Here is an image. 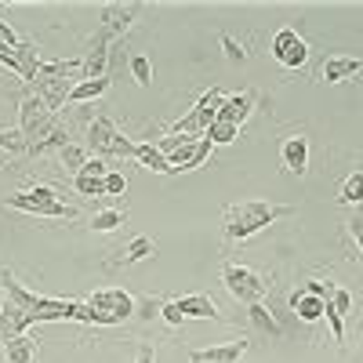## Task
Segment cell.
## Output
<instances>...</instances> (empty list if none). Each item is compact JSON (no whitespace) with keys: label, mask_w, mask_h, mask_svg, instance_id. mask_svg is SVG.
Here are the masks:
<instances>
[{"label":"cell","mask_w":363,"mask_h":363,"mask_svg":"<svg viewBox=\"0 0 363 363\" xmlns=\"http://www.w3.org/2000/svg\"><path fill=\"white\" fill-rule=\"evenodd\" d=\"M352 306V294L345 287H335L327 294V306H323V320L330 323V335H335V342H345V313Z\"/></svg>","instance_id":"cell-13"},{"label":"cell","mask_w":363,"mask_h":363,"mask_svg":"<svg viewBox=\"0 0 363 363\" xmlns=\"http://www.w3.org/2000/svg\"><path fill=\"white\" fill-rule=\"evenodd\" d=\"M18 131L26 135L29 145H37V142H44L48 135L58 131V120H55V113L37 95H26L18 102Z\"/></svg>","instance_id":"cell-8"},{"label":"cell","mask_w":363,"mask_h":363,"mask_svg":"<svg viewBox=\"0 0 363 363\" xmlns=\"http://www.w3.org/2000/svg\"><path fill=\"white\" fill-rule=\"evenodd\" d=\"M338 203L352 207V203H363V164L342 182V189H338Z\"/></svg>","instance_id":"cell-26"},{"label":"cell","mask_w":363,"mask_h":363,"mask_svg":"<svg viewBox=\"0 0 363 363\" xmlns=\"http://www.w3.org/2000/svg\"><path fill=\"white\" fill-rule=\"evenodd\" d=\"M124 189H128V178L120 174V171H109L106 174V196H120Z\"/></svg>","instance_id":"cell-32"},{"label":"cell","mask_w":363,"mask_h":363,"mask_svg":"<svg viewBox=\"0 0 363 363\" xmlns=\"http://www.w3.org/2000/svg\"><path fill=\"white\" fill-rule=\"evenodd\" d=\"M0 149L4 153H15V157H29V142L18 128H0Z\"/></svg>","instance_id":"cell-27"},{"label":"cell","mask_w":363,"mask_h":363,"mask_svg":"<svg viewBox=\"0 0 363 363\" xmlns=\"http://www.w3.org/2000/svg\"><path fill=\"white\" fill-rule=\"evenodd\" d=\"M4 306H8V301H4V287H0V313H4Z\"/></svg>","instance_id":"cell-37"},{"label":"cell","mask_w":363,"mask_h":363,"mask_svg":"<svg viewBox=\"0 0 363 363\" xmlns=\"http://www.w3.org/2000/svg\"><path fill=\"white\" fill-rule=\"evenodd\" d=\"M349 233H352V240L359 244V251H363V211H356L352 215V222H349Z\"/></svg>","instance_id":"cell-36"},{"label":"cell","mask_w":363,"mask_h":363,"mask_svg":"<svg viewBox=\"0 0 363 363\" xmlns=\"http://www.w3.org/2000/svg\"><path fill=\"white\" fill-rule=\"evenodd\" d=\"M323 306H327V301L316 298V294H309L306 287H298V291L291 294V309H294V316H298L301 323H316V320H323Z\"/></svg>","instance_id":"cell-19"},{"label":"cell","mask_w":363,"mask_h":363,"mask_svg":"<svg viewBox=\"0 0 363 363\" xmlns=\"http://www.w3.org/2000/svg\"><path fill=\"white\" fill-rule=\"evenodd\" d=\"M29 327H33V316H29L26 309H18L15 301H8L4 313H0V342H8V338H22Z\"/></svg>","instance_id":"cell-17"},{"label":"cell","mask_w":363,"mask_h":363,"mask_svg":"<svg viewBox=\"0 0 363 363\" xmlns=\"http://www.w3.org/2000/svg\"><path fill=\"white\" fill-rule=\"evenodd\" d=\"M157 255V240L153 236H135L124 251H116V258H109V269H120V265H135V262H145Z\"/></svg>","instance_id":"cell-18"},{"label":"cell","mask_w":363,"mask_h":363,"mask_svg":"<svg viewBox=\"0 0 363 363\" xmlns=\"http://www.w3.org/2000/svg\"><path fill=\"white\" fill-rule=\"evenodd\" d=\"M131 77H135L138 87H149V84H153V62H149L145 55H135L131 58Z\"/></svg>","instance_id":"cell-31"},{"label":"cell","mask_w":363,"mask_h":363,"mask_svg":"<svg viewBox=\"0 0 363 363\" xmlns=\"http://www.w3.org/2000/svg\"><path fill=\"white\" fill-rule=\"evenodd\" d=\"M58 160H62V164H66V167L77 174V171H80V167H84L91 157H87V149H84V145H73V142H69V145L62 149V153H58Z\"/></svg>","instance_id":"cell-30"},{"label":"cell","mask_w":363,"mask_h":363,"mask_svg":"<svg viewBox=\"0 0 363 363\" xmlns=\"http://www.w3.org/2000/svg\"><path fill=\"white\" fill-rule=\"evenodd\" d=\"M87 145H91V153H95L99 160H106V157L135 160V153H138V142H131L109 116H95L87 124Z\"/></svg>","instance_id":"cell-3"},{"label":"cell","mask_w":363,"mask_h":363,"mask_svg":"<svg viewBox=\"0 0 363 363\" xmlns=\"http://www.w3.org/2000/svg\"><path fill=\"white\" fill-rule=\"evenodd\" d=\"M87 306L95 309V323L99 327H116V323H124L128 316H135L138 301L124 287H102V291H95L87 298Z\"/></svg>","instance_id":"cell-7"},{"label":"cell","mask_w":363,"mask_h":363,"mask_svg":"<svg viewBox=\"0 0 363 363\" xmlns=\"http://www.w3.org/2000/svg\"><path fill=\"white\" fill-rule=\"evenodd\" d=\"M207 138L215 142V145H229V142H236V138H240V128H236V124H229V120H215V124L207 128Z\"/></svg>","instance_id":"cell-29"},{"label":"cell","mask_w":363,"mask_h":363,"mask_svg":"<svg viewBox=\"0 0 363 363\" xmlns=\"http://www.w3.org/2000/svg\"><path fill=\"white\" fill-rule=\"evenodd\" d=\"M0 44H8V48H18V44H22V40L15 37L11 22H4V18H0Z\"/></svg>","instance_id":"cell-35"},{"label":"cell","mask_w":363,"mask_h":363,"mask_svg":"<svg viewBox=\"0 0 363 363\" xmlns=\"http://www.w3.org/2000/svg\"><path fill=\"white\" fill-rule=\"evenodd\" d=\"M174 309L182 313V320H222L218 306L211 294H186V298H174Z\"/></svg>","instance_id":"cell-15"},{"label":"cell","mask_w":363,"mask_h":363,"mask_svg":"<svg viewBox=\"0 0 363 363\" xmlns=\"http://www.w3.org/2000/svg\"><path fill=\"white\" fill-rule=\"evenodd\" d=\"M4 207H11V211H26V215H37V218H77V207L62 203L51 186L18 189V193H11V196L4 200Z\"/></svg>","instance_id":"cell-4"},{"label":"cell","mask_w":363,"mask_h":363,"mask_svg":"<svg viewBox=\"0 0 363 363\" xmlns=\"http://www.w3.org/2000/svg\"><path fill=\"white\" fill-rule=\"evenodd\" d=\"M128 222V211H120V207H106V211H95L91 215V229L95 233H113Z\"/></svg>","instance_id":"cell-25"},{"label":"cell","mask_w":363,"mask_h":363,"mask_svg":"<svg viewBox=\"0 0 363 363\" xmlns=\"http://www.w3.org/2000/svg\"><path fill=\"white\" fill-rule=\"evenodd\" d=\"M247 316H251V323L262 330V335H272V338H280V335H284V327L277 323V316L269 313L265 301H255V306H247Z\"/></svg>","instance_id":"cell-24"},{"label":"cell","mask_w":363,"mask_h":363,"mask_svg":"<svg viewBox=\"0 0 363 363\" xmlns=\"http://www.w3.org/2000/svg\"><path fill=\"white\" fill-rule=\"evenodd\" d=\"M222 48H225V58H229V62H244V58H247L244 44H236L233 37H222Z\"/></svg>","instance_id":"cell-33"},{"label":"cell","mask_w":363,"mask_h":363,"mask_svg":"<svg viewBox=\"0 0 363 363\" xmlns=\"http://www.w3.org/2000/svg\"><path fill=\"white\" fill-rule=\"evenodd\" d=\"M222 284L236 301H244V306H255V301H262L269 294V280L262 272H255L251 265H240V262L222 265Z\"/></svg>","instance_id":"cell-6"},{"label":"cell","mask_w":363,"mask_h":363,"mask_svg":"<svg viewBox=\"0 0 363 363\" xmlns=\"http://www.w3.org/2000/svg\"><path fill=\"white\" fill-rule=\"evenodd\" d=\"M359 69H363V58H342V55H335V58H327L323 62V80L327 84H342V80H352V77H359Z\"/></svg>","instance_id":"cell-20"},{"label":"cell","mask_w":363,"mask_h":363,"mask_svg":"<svg viewBox=\"0 0 363 363\" xmlns=\"http://www.w3.org/2000/svg\"><path fill=\"white\" fill-rule=\"evenodd\" d=\"M272 58H277L284 69H301L309 62L306 37H298V29H280V33H272Z\"/></svg>","instance_id":"cell-10"},{"label":"cell","mask_w":363,"mask_h":363,"mask_svg":"<svg viewBox=\"0 0 363 363\" xmlns=\"http://www.w3.org/2000/svg\"><path fill=\"white\" fill-rule=\"evenodd\" d=\"M109 77H99V80H80L73 91H69V106H80V102H91V99H102L109 91Z\"/></svg>","instance_id":"cell-23"},{"label":"cell","mask_w":363,"mask_h":363,"mask_svg":"<svg viewBox=\"0 0 363 363\" xmlns=\"http://www.w3.org/2000/svg\"><path fill=\"white\" fill-rule=\"evenodd\" d=\"M222 102H225V95L218 87H211V91H203V95L196 99V106L186 113V116H178L174 124H171V131L167 135H207V128L218 120V113H222Z\"/></svg>","instance_id":"cell-5"},{"label":"cell","mask_w":363,"mask_h":363,"mask_svg":"<svg viewBox=\"0 0 363 363\" xmlns=\"http://www.w3.org/2000/svg\"><path fill=\"white\" fill-rule=\"evenodd\" d=\"M251 113H255V91H236V95H225L218 120H229V124L244 128Z\"/></svg>","instance_id":"cell-16"},{"label":"cell","mask_w":363,"mask_h":363,"mask_svg":"<svg viewBox=\"0 0 363 363\" xmlns=\"http://www.w3.org/2000/svg\"><path fill=\"white\" fill-rule=\"evenodd\" d=\"M294 215L291 203H269V200H240L233 207H225V222H222V233L229 244H240V240H251L258 236L262 229H269L272 222H280Z\"/></svg>","instance_id":"cell-1"},{"label":"cell","mask_w":363,"mask_h":363,"mask_svg":"<svg viewBox=\"0 0 363 363\" xmlns=\"http://www.w3.org/2000/svg\"><path fill=\"white\" fill-rule=\"evenodd\" d=\"M211 149H215V142H211L207 135H182V142L167 153V160H171V167H174V174L178 171H196L207 157H211Z\"/></svg>","instance_id":"cell-9"},{"label":"cell","mask_w":363,"mask_h":363,"mask_svg":"<svg viewBox=\"0 0 363 363\" xmlns=\"http://www.w3.org/2000/svg\"><path fill=\"white\" fill-rule=\"evenodd\" d=\"M280 164L287 174H306L309 171V138L306 135H287L280 145Z\"/></svg>","instance_id":"cell-12"},{"label":"cell","mask_w":363,"mask_h":363,"mask_svg":"<svg viewBox=\"0 0 363 363\" xmlns=\"http://www.w3.org/2000/svg\"><path fill=\"white\" fill-rule=\"evenodd\" d=\"M4 359L8 363H37V342L22 335V338H8L4 342Z\"/></svg>","instance_id":"cell-22"},{"label":"cell","mask_w":363,"mask_h":363,"mask_svg":"<svg viewBox=\"0 0 363 363\" xmlns=\"http://www.w3.org/2000/svg\"><path fill=\"white\" fill-rule=\"evenodd\" d=\"M135 160H138L145 171H157V174H174L171 160L160 153V145H157V142H142V145H138V153H135Z\"/></svg>","instance_id":"cell-21"},{"label":"cell","mask_w":363,"mask_h":363,"mask_svg":"<svg viewBox=\"0 0 363 363\" xmlns=\"http://www.w3.org/2000/svg\"><path fill=\"white\" fill-rule=\"evenodd\" d=\"M106 174H109L106 160L91 157V160L73 174V186H77V193H80V196H106Z\"/></svg>","instance_id":"cell-11"},{"label":"cell","mask_w":363,"mask_h":363,"mask_svg":"<svg viewBox=\"0 0 363 363\" xmlns=\"http://www.w3.org/2000/svg\"><path fill=\"white\" fill-rule=\"evenodd\" d=\"M251 342H225V345H211V349H193L189 363H244Z\"/></svg>","instance_id":"cell-14"},{"label":"cell","mask_w":363,"mask_h":363,"mask_svg":"<svg viewBox=\"0 0 363 363\" xmlns=\"http://www.w3.org/2000/svg\"><path fill=\"white\" fill-rule=\"evenodd\" d=\"M84 80V62H40L37 69V99L55 113L69 102V91Z\"/></svg>","instance_id":"cell-2"},{"label":"cell","mask_w":363,"mask_h":363,"mask_svg":"<svg viewBox=\"0 0 363 363\" xmlns=\"http://www.w3.org/2000/svg\"><path fill=\"white\" fill-rule=\"evenodd\" d=\"M135 363H157L153 345H149V342H138V345H135Z\"/></svg>","instance_id":"cell-34"},{"label":"cell","mask_w":363,"mask_h":363,"mask_svg":"<svg viewBox=\"0 0 363 363\" xmlns=\"http://www.w3.org/2000/svg\"><path fill=\"white\" fill-rule=\"evenodd\" d=\"M69 145V135L58 128L55 135H48L44 142H37V145H29V157H48V153H62V149Z\"/></svg>","instance_id":"cell-28"}]
</instances>
